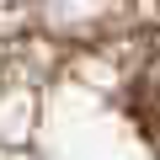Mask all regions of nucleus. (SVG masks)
<instances>
[{"label":"nucleus","instance_id":"obj_1","mask_svg":"<svg viewBox=\"0 0 160 160\" xmlns=\"http://www.w3.org/2000/svg\"><path fill=\"white\" fill-rule=\"evenodd\" d=\"M128 112H133V123L149 139H160V53H149L139 64L133 86H128Z\"/></svg>","mask_w":160,"mask_h":160}]
</instances>
